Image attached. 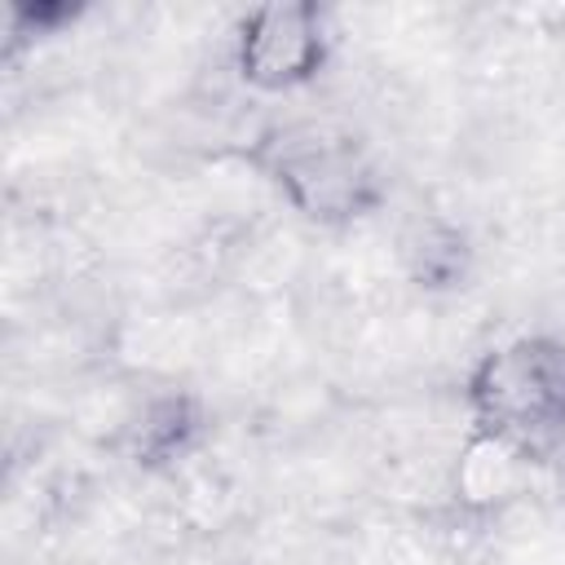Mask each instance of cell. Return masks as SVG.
<instances>
[{"label":"cell","mask_w":565,"mask_h":565,"mask_svg":"<svg viewBox=\"0 0 565 565\" xmlns=\"http://www.w3.org/2000/svg\"><path fill=\"white\" fill-rule=\"evenodd\" d=\"M247 163L318 225H349L384 203V181L371 146L331 119H282L269 124L252 146Z\"/></svg>","instance_id":"1"},{"label":"cell","mask_w":565,"mask_h":565,"mask_svg":"<svg viewBox=\"0 0 565 565\" xmlns=\"http://www.w3.org/2000/svg\"><path fill=\"white\" fill-rule=\"evenodd\" d=\"M472 433H486L525 459L565 437V340L516 335L481 353L463 380Z\"/></svg>","instance_id":"2"},{"label":"cell","mask_w":565,"mask_h":565,"mask_svg":"<svg viewBox=\"0 0 565 565\" xmlns=\"http://www.w3.org/2000/svg\"><path fill=\"white\" fill-rule=\"evenodd\" d=\"M322 9L309 0H269L243 13L234 35V66L260 93H291L327 66Z\"/></svg>","instance_id":"3"},{"label":"cell","mask_w":565,"mask_h":565,"mask_svg":"<svg viewBox=\"0 0 565 565\" xmlns=\"http://www.w3.org/2000/svg\"><path fill=\"white\" fill-rule=\"evenodd\" d=\"M199 428H203V415H199L194 397L172 393V397L150 402L132 428V463H141V468L177 463L199 441Z\"/></svg>","instance_id":"4"},{"label":"cell","mask_w":565,"mask_h":565,"mask_svg":"<svg viewBox=\"0 0 565 565\" xmlns=\"http://www.w3.org/2000/svg\"><path fill=\"white\" fill-rule=\"evenodd\" d=\"M468 269V247L459 230L433 225L424 230V243L411 247V278L415 287H455Z\"/></svg>","instance_id":"5"},{"label":"cell","mask_w":565,"mask_h":565,"mask_svg":"<svg viewBox=\"0 0 565 565\" xmlns=\"http://www.w3.org/2000/svg\"><path fill=\"white\" fill-rule=\"evenodd\" d=\"M13 13H18V18H26V22H31L35 31H40V26H53V22H66V18H71L75 9H71V4H49V0H44V4H18Z\"/></svg>","instance_id":"6"}]
</instances>
